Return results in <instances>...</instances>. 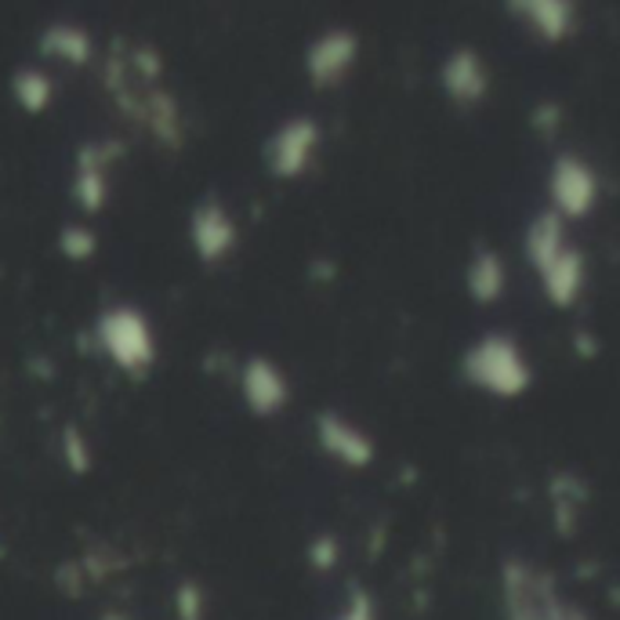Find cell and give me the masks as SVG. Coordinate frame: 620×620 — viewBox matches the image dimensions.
Here are the masks:
<instances>
[{"label": "cell", "mask_w": 620, "mask_h": 620, "mask_svg": "<svg viewBox=\"0 0 620 620\" xmlns=\"http://www.w3.org/2000/svg\"><path fill=\"white\" fill-rule=\"evenodd\" d=\"M461 378L493 400H523L533 389V367L512 334L490 330L461 356Z\"/></svg>", "instance_id": "obj_1"}, {"label": "cell", "mask_w": 620, "mask_h": 620, "mask_svg": "<svg viewBox=\"0 0 620 620\" xmlns=\"http://www.w3.org/2000/svg\"><path fill=\"white\" fill-rule=\"evenodd\" d=\"M95 341L106 352V359L123 374H145L156 367L160 345L149 316L139 305L117 302L98 313L95 319Z\"/></svg>", "instance_id": "obj_2"}, {"label": "cell", "mask_w": 620, "mask_h": 620, "mask_svg": "<svg viewBox=\"0 0 620 620\" xmlns=\"http://www.w3.org/2000/svg\"><path fill=\"white\" fill-rule=\"evenodd\" d=\"M566 599L548 569L526 559L501 563V610L504 620H563Z\"/></svg>", "instance_id": "obj_3"}, {"label": "cell", "mask_w": 620, "mask_h": 620, "mask_svg": "<svg viewBox=\"0 0 620 620\" xmlns=\"http://www.w3.org/2000/svg\"><path fill=\"white\" fill-rule=\"evenodd\" d=\"M548 200L563 221H585L599 207V175L577 153H559L548 171Z\"/></svg>", "instance_id": "obj_4"}, {"label": "cell", "mask_w": 620, "mask_h": 620, "mask_svg": "<svg viewBox=\"0 0 620 620\" xmlns=\"http://www.w3.org/2000/svg\"><path fill=\"white\" fill-rule=\"evenodd\" d=\"M319 139H324V134H319V123L313 117H291L287 123H280V128L269 134V142L262 149L265 171L276 182H297L313 167Z\"/></svg>", "instance_id": "obj_5"}, {"label": "cell", "mask_w": 620, "mask_h": 620, "mask_svg": "<svg viewBox=\"0 0 620 620\" xmlns=\"http://www.w3.org/2000/svg\"><path fill=\"white\" fill-rule=\"evenodd\" d=\"M123 156V142H88L80 145L77 160H73V182L69 196L84 215H102L109 204V167Z\"/></svg>", "instance_id": "obj_6"}, {"label": "cell", "mask_w": 620, "mask_h": 620, "mask_svg": "<svg viewBox=\"0 0 620 620\" xmlns=\"http://www.w3.org/2000/svg\"><path fill=\"white\" fill-rule=\"evenodd\" d=\"M189 243H193V254L200 258L204 265H221L232 251H237L240 226H237V218L229 215V207L221 204L215 193L204 196V200L193 207V215H189Z\"/></svg>", "instance_id": "obj_7"}, {"label": "cell", "mask_w": 620, "mask_h": 620, "mask_svg": "<svg viewBox=\"0 0 620 620\" xmlns=\"http://www.w3.org/2000/svg\"><path fill=\"white\" fill-rule=\"evenodd\" d=\"M356 58H359V36L352 30H345V26L324 30L305 47V77L316 91L338 88L352 73Z\"/></svg>", "instance_id": "obj_8"}, {"label": "cell", "mask_w": 620, "mask_h": 620, "mask_svg": "<svg viewBox=\"0 0 620 620\" xmlns=\"http://www.w3.org/2000/svg\"><path fill=\"white\" fill-rule=\"evenodd\" d=\"M439 88L457 109L482 106L490 95V69L476 47L457 44L450 55L439 62Z\"/></svg>", "instance_id": "obj_9"}, {"label": "cell", "mask_w": 620, "mask_h": 620, "mask_svg": "<svg viewBox=\"0 0 620 620\" xmlns=\"http://www.w3.org/2000/svg\"><path fill=\"white\" fill-rule=\"evenodd\" d=\"M240 400L254 417H280L291 403V381L269 356H251L240 367Z\"/></svg>", "instance_id": "obj_10"}, {"label": "cell", "mask_w": 620, "mask_h": 620, "mask_svg": "<svg viewBox=\"0 0 620 620\" xmlns=\"http://www.w3.org/2000/svg\"><path fill=\"white\" fill-rule=\"evenodd\" d=\"M316 446L345 468H370L378 457L374 439L341 414H316Z\"/></svg>", "instance_id": "obj_11"}, {"label": "cell", "mask_w": 620, "mask_h": 620, "mask_svg": "<svg viewBox=\"0 0 620 620\" xmlns=\"http://www.w3.org/2000/svg\"><path fill=\"white\" fill-rule=\"evenodd\" d=\"M544 44H563L577 26V8L569 0H515L508 4Z\"/></svg>", "instance_id": "obj_12"}, {"label": "cell", "mask_w": 620, "mask_h": 620, "mask_svg": "<svg viewBox=\"0 0 620 620\" xmlns=\"http://www.w3.org/2000/svg\"><path fill=\"white\" fill-rule=\"evenodd\" d=\"M537 276H541L544 297H548L555 308H574L577 297L585 294V283H588L585 254H580L577 247H566V251L544 272H537Z\"/></svg>", "instance_id": "obj_13"}, {"label": "cell", "mask_w": 620, "mask_h": 620, "mask_svg": "<svg viewBox=\"0 0 620 620\" xmlns=\"http://www.w3.org/2000/svg\"><path fill=\"white\" fill-rule=\"evenodd\" d=\"M465 291L476 305H498L508 294V265L493 247H476L465 269Z\"/></svg>", "instance_id": "obj_14"}, {"label": "cell", "mask_w": 620, "mask_h": 620, "mask_svg": "<svg viewBox=\"0 0 620 620\" xmlns=\"http://www.w3.org/2000/svg\"><path fill=\"white\" fill-rule=\"evenodd\" d=\"M569 247V237H566V221L555 215V210H541V215L530 218L526 226V237H523V254L530 269L544 272L555 258Z\"/></svg>", "instance_id": "obj_15"}, {"label": "cell", "mask_w": 620, "mask_h": 620, "mask_svg": "<svg viewBox=\"0 0 620 620\" xmlns=\"http://www.w3.org/2000/svg\"><path fill=\"white\" fill-rule=\"evenodd\" d=\"M36 47H41L44 58L66 62V66H73V69L91 66V58H95L91 33L84 26H77V22H52V26L36 36Z\"/></svg>", "instance_id": "obj_16"}, {"label": "cell", "mask_w": 620, "mask_h": 620, "mask_svg": "<svg viewBox=\"0 0 620 620\" xmlns=\"http://www.w3.org/2000/svg\"><path fill=\"white\" fill-rule=\"evenodd\" d=\"M139 123L149 128V134L164 145V149H182L185 131H182V109L175 102V95L164 88H145L142 91V113Z\"/></svg>", "instance_id": "obj_17"}, {"label": "cell", "mask_w": 620, "mask_h": 620, "mask_svg": "<svg viewBox=\"0 0 620 620\" xmlns=\"http://www.w3.org/2000/svg\"><path fill=\"white\" fill-rule=\"evenodd\" d=\"M11 98H15L22 113L41 117L55 102V80L36 66H19L11 73Z\"/></svg>", "instance_id": "obj_18"}, {"label": "cell", "mask_w": 620, "mask_h": 620, "mask_svg": "<svg viewBox=\"0 0 620 620\" xmlns=\"http://www.w3.org/2000/svg\"><path fill=\"white\" fill-rule=\"evenodd\" d=\"M585 501H588V487L577 476H569V472L555 476L552 504H555V530H559L563 537H574L577 533V512H580L577 504H585Z\"/></svg>", "instance_id": "obj_19"}, {"label": "cell", "mask_w": 620, "mask_h": 620, "mask_svg": "<svg viewBox=\"0 0 620 620\" xmlns=\"http://www.w3.org/2000/svg\"><path fill=\"white\" fill-rule=\"evenodd\" d=\"M58 254L66 262H91L98 254V232L91 226H84V221H69L58 232Z\"/></svg>", "instance_id": "obj_20"}, {"label": "cell", "mask_w": 620, "mask_h": 620, "mask_svg": "<svg viewBox=\"0 0 620 620\" xmlns=\"http://www.w3.org/2000/svg\"><path fill=\"white\" fill-rule=\"evenodd\" d=\"M62 461H66L69 476H77V479L91 476L95 454H91V443H88V436H84L80 425H66V428H62Z\"/></svg>", "instance_id": "obj_21"}, {"label": "cell", "mask_w": 620, "mask_h": 620, "mask_svg": "<svg viewBox=\"0 0 620 620\" xmlns=\"http://www.w3.org/2000/svg\"><path fill=\"white\" fill-rule=\"evenodd\" d=\"M123 62H128V69H131V73H139L142 88H156V84H160V73H164V58H160L156 47H149V44H134Z\"/></svg>", "instance_id": "obj_22"}, {"label": "cell", "mask_w": 620, "mask_h": 620, "mask_svg": "<svg viewBox=\"0 0 620 620\" xmlns=\"http://www.w3.org/2000/svg\"><path fill=\"white\" fill-rule=\"evenodd\" d=\"M305 559L316 574H330V569L341 563V541L334 537V533H316L305 548Z\"/></svg>", "instance_id": "obj_23"}, {"label": "cell", "mask_w": 620, "mask_h": 620, "mask_svg": "<svg viewBox=\"0 0 620 620\" xmlns=\"http://www.w3.org/2000/svg\"><path fill=\"white\" fill-rule=\"evenodd\" d=\"M175 617L178 620H207V591L196 580H182L175 588Z\"/></svg>", "instance_id": "obj_24"}, {"label": "cell", "mask_w": 620, "mask_h": 620, "mask_svg": "<svg viewBox=\"0 0 620 620\" xmlns=\"http://www.w3.org/2000/svg\"><path fill=\"white\" fill-rule=\"evenodd\" d=\"M338 620H378L374 595H370L367 588H359V585H349V602H345Z\"/></svg>", "instance_id": "obj_25"}, {"label": "cell", "mask_w": 620, "mask_h": 620, "mask_svg": "<svg viewBox=\"0 0 620 620\" xmlns=\"http://www.w3.org/2000/svg\"><path fill=\"white\" fill-rule=\"evenodd\" d=\"M530 123H533V131H541L544 139H552V134L559 131V123H563V106H559V102H541V106H533Z\"/></svg>", "instance_id": "obj_26"}, {"label": "cell", "mask_w": 620, "mask_h": 620, "mask_svg": "<svg viewBox=\"0 0 620 620\" xmlns=\"http://www.w3.org/2000/svg\"><path fill=\"white\" fill-rule=\"evenodd\" d=\"M563 620H591V617H588L585 610H580V606H574V602H569V606H566V617H563Z\"/></svg>", "instance_id": "obj_27"}, {"label": "cell", "mask_w": 620, "mask_h": 620, "mask_svg": "<svg viewBox=\"0 0 620 620\" xmlns=\"http://www.w3.org/2000/svg\"><path fill=\"white\" fill-rule=\"evenodd\" d=\"M102 620H134V617H128V613H120V610H106V613H102Z\"/></svg>", "instance_id": "obj_28"}]
</instances>
